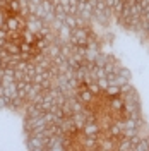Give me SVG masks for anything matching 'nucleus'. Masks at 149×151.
Masks as SVG:
<instances>
[{
	"instance_id": "1",
	"label": "nucleus",
	"mask_w": 149,
	"mask_h": 151,
	"mask_svg": "<svg viewBox=\"0 0 149 151\" xmlns=\"http://www.w3.org/2000/svg\"><path fill=\"white\" fill-rule=\"evenodd\" d=\"M89 33L91 29L87 28H75L72 31V38H70V43L72 45H81V47H87L89 43Z\"/></svg>"
},
{
	"instance_id": "2",
	"label": "nucleus",
	"mask_w": 149,
	"mask_h": 151,
	"mask_svg": "<svg viewBox=\"0 0 149 151\" xmlns=\"http://www.w3.org/2000/svg\"><path fill=\"white\" fill-rule=\"evenodd\" d=\"M100 134H101V127H100L98 122H87L82 129V136H87V137H96L98 139Z\"/></svg>"
},
{
	"instance_id": "3",
	"label": "nucleus",
	"mask_w": 149,
	"mask_h": 151,
	"mask_svg": "<svg viewBox=\"0 0 149 151\" xmlns=\"http://www.w3.org/2000/svg\"><path fill=\"white\" fill-rule=\"evenodd\" d=\"M72 31L74 29H70L69 26H67L65 22L60 26V28L57 29V36L62 40V43H70V38H72Z\"/></svg>"
},
{
	"instance_id": "4",
	"label": "nucleus",
	"mask_w": 149,
	"mask_h": 151,
	"mask_svg": "<svg viewBox=\"0 0 149 151\" xmlns=\"http://www.w3.org/2000/svg\"><path fill=\"white\" fill-rule=\"evenodd\" d=\"M122 93V88L120 86H117V84H110L105 91H103V94L106 96V98H113V96H120Z\"/></svg>"
},
{
	"instance_id": "5",
	"label": "nucleus",
	"mask_w": 149,
	"mask_h": 151,
	"mask_svg": "<svg viewBox=\"0 0 149 151\" xmlns=\"http://www.w3.org/2000/svg\"><path fill=\"white\" fill-rule=\"evenodd\" d=\"M4 48L9 52L10 55H19V53H21V47H19L17 43H14V41H9V40H7V43H5Z\"/></svg>"
},
{
	"instance_id": "6",
	"label": "nucleus",
	"mask_w": 149,
	"mask_h": 151,
	"mask_svg": "<svg viewBox=\"0 0 149 151\" xmlns=\"http://www.w3.org/2000/svg\"><path fill=\"white\" fill-rule=\"evenodd\" d=\"M132 151H149V137H140V141L132 148Z\"/></svg>"
},
{
	"instance_id": "7",
	"label": "nucleus",
	"mask_w": 149,
	"mask_h": 151,
	"mask_svg": "<svg viewBox=\"0 0 149 151\" xmlns=\"http://www.w3.org/2000/svg\"><path fill=\"white\" fill-rule=\"evenodd\" d=\"M108 62H110V57L106 55L105 52H101L100 55L96 57V60H94V64H96L98 67H105L106 64H108Z\"/></svg>"
},
{
	"instance_id": "8",
	"label": "nucleus",
	"mask_w": 149,
	"mask_h": 151,
	"mask_svg": "<svg viewBox=\"0 0 149 151\" xmlns=\"http://www.w3.org/2000/svg\"><path fill=\"white\" fill-rule=\"evenodd\" d=\"M96 83H98V86H100V89H101V91H105V89L110 86L108 77H100V79H96Z\"/></svg>"
}]
</instances>
